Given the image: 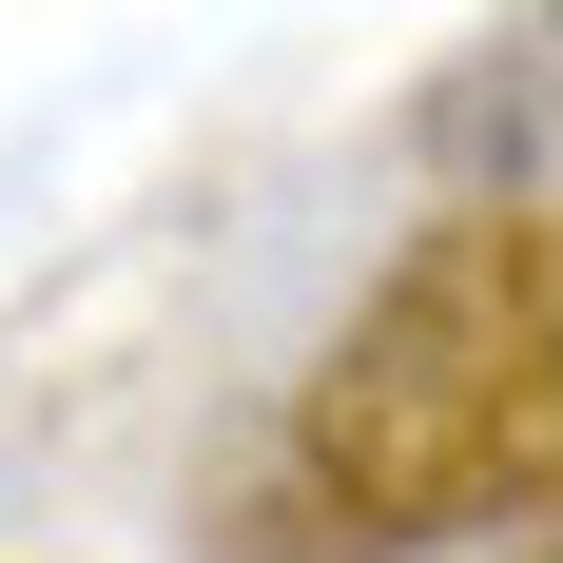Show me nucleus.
Wrapping results in <instances>:
<instances>
[{
  "label": "nucleus",
  "instance_id": "obj_1",
  "mask_svg": "<svg viewBox=\"0 0 563 563\" xmlns=\"http://www.w3.org/2000/svg\"><path fill=\"white\" fill-rule=\"evenodd\" d=\"M311 506L369 544H486L563 486V233L544 195H448L291 408Z\"/></svg>",
  "mask_w": 563,
  "mask_h": 563
}]
</instances>
